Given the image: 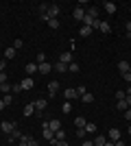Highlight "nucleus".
<instances>
[{
  "label": "nucleus",
  "instance_id": "nucleus-46",
  "mask_svg": "<svg viewBox=\"0 0 131 146\" xmlns=\"http://www.w3.org/2000/svg\"><path fill=\"white\" fill-rule=\"evenodd\" d=\"M114 146H125V142H120V140H118V142H116Z\"/></svg>",
  "mask_w": 131,
  "mask_h": 146
},
{
  "label": "nucleus",
  "instance_id": "nucleus-52",
  "mask_svg": "<svg viewBox=\"0 0 131 146\" xmlns=\"http://www.w3.org/2000/svg\"><path fill=\"white\" fill-rule=\"evenodd\" d=\"M129 74H131V66H129Z\"/></svg>",
  "mask_w": 131,
  "mask_h": 146
},
{
  "label": "nucleus",
  "instance_id": "nucleus-19",
  "mask_svg": "<svg viewBox=\"0 0 131 146\" xmlns=\"http://www.w3.org/2000/svg\"><path fill=\"white\" fill-rule=\"evenodd\" d=\"M42 109H46V100L39 98V100H35V111H42Z\"/></svg>",
  "mask_w": 131,
  "mask_h": 146
},
{
  "label": "nucleus",
  "instance_id": "nucleus-51",
  "mask_svg": "<svg viewBox=\"0 0 131 146\" xmlns=\"http://www.w3.org/2000/svg\"><path fill=\"white\" fill-rule=\"evenodd\" d=\"M127 131H129V135H131V127H129V129H127Z\"/></svg>",
  "mask_w": 131,
  "mask_h": 146
},
{
  "label": "nucleus",
  "instance_id": "nucleus-33",
  "mask_svg": "<svg viewBox=\"0 0 131 146\" xmlns=\"http://www.w3.org/2000/svg\"><path fill=\"white\" fill-rule=\"evenodd\" d=\"M2 103H5V107H7V105H11V103H13V96H11V94H5Z\"/></svg>",
  "mask_w": 131,
  "mask_h": 146
},
{
  "label": "nucleus",
  "instance_id": "nucleus-13",
  "mask_svg": "<svg viewBox=\"0 0 131 146\" xmlns=\"http://www.w3.org/2000/svg\"><path fill=\"white\" fill-rule=\"evenodd\" d=\"M48 129H50V131H55V133H57V131L61 129V122H59V120H50V122H48Z\"/></svg>",
  "mask_w": 131,
  "mask_h": 146
},
{
  "label": "nucleus",
  "instance_id": "nucleus-41",
  "mask_svg": "<svg viewBox=\"0 0 131 146\" xmlns=\"http://www.w3.org/2000/svg\"><path fill=\"white\" fill-rule=\"evenodd\" d=\"M125 118H127V120H129V122H131V107H129V109H127V111H125Z\"/></svg>",
  "mask_w": 131,
  "mask_h": 146
},
{
  "label": "nucleus",
  "instance_id": "nucleus-23",
  "mask_svg": "<svg viewBox=\"0 0 131 146\" xmlns=\"http://www.w3.org/2000/svg\"><path fill=\"white\" fill-rule=\"evenodd\" d=\"M13 57H15V48L11 46V48H7V50H5V59H13Z\"/></svg>",
  "mask_w": 131,
  "mask_h": 146
},
{
  "label": "nucleus",
  "instance_id": "nucleus-31",
  "mask_svg": "<svg viewBox=\"0 0 131 146\" xmlns=\"http://www.w3.org/2000/svg\"><path fill=\"white\" fill-rule=\"evenodd\" d=\"M46 22H48V26H50V29H59V20H46Z\"/></svg>",
  "mask_w": 131,
  "mask_h": 146
},
{
  "label": "nucleus",
  "instance_id": "nucleus-8",
  "mask_svg": "<svg viewBox=\"0 0 131 146\" xmlns=\"http://www.w3.org/2000/svg\"><path fill=\"white\" fill-rule=\"evenodd\" d=\"M20 85H22V90H33L35 81H33L31 76H26V79H22V83H20Z\"/></svg>",
  "mask_w": 131,
  "mask_h": 146
},
{
  "label": "nucleus",
  "instance_id": "nucleus-32",
  "mask_svg": "<svg viewBox=\"0 0 131 146\" xmlns=\"http://www.w3.org/2000/svg\"><path fill=\"white\" fill-rule=\"evenodd\" d=\"M68 70H70L72 74H76V72H79V63H74V61H72V63L68 66Z\"/></svg>",
  "mask_w": 131,
  "mask_h": 146
},
{
  "label": "nucleus",
  "instance_id": "nucleus-29",
  "mask_svg": "<svg viewBox=\"0 0 131 146\" xmlns=\"http://www.w3.org/2000/svg\"><path fill=\"white\" fill-rule=\"evenodd\" d=\"M20 146H29V142H31V137H29V135H22V137H20Z\"/></svg>",
  "mask_w": 131,
  "mask_h": 146
},
{
  "label": "nucleus",
  "instance_id": "nucleus-24",
  "mask_svg": "<svg viewBox=\"0 0 131 146\" xmlns=\"http://www.w3.org/2000/svg\"><path fill=\"white\" fill-rule=\"evenodd\" d=\"M85 133H96V124L94 122H87L85 124Z\"/></svg>",
  "mask_w": 131,
  "mask_h": 146
},
{
  "label": "nucleus",
  "instance_id": "nucleus-12",
  "mask_svg": "<svg viewBox=\"0 0 131 146\" xmlns=\"http://www.w3.org/2000/svg\"><path fill=\"white\" fill-rule=\"evenodd\" d=\"M103 9H105L107 13H116V5H114V2H109V0H107V2H103Z\"/></svg>",
  "mask_w": 131,
  "mask_h": 146
},
{
  "label": "nucleus",
  "instance_id": "nucleus-15",
  "mask_svg": "<svg viewBox=\"0 0 131 146\" xmlns=\"http://www.w3.org/2000/svg\"><path fill=\"white\" fill-rule=\"evenodd\" d=\"M87 15H90V18H94V20H98V7H90V9H87Z\"/></svg>",
  "mask_w": 131,
  "mask_h": 146
},
{
  "label": "nucleus",
  "instance_id": "nucleus-39",
  "mask_svg": "<svg viewBox=\"0 0 131 146\" xmlns=\"http://www.w3.org/2000/svg\"><path fill=\"white\" fill-rule=\"evenodd\" d=\"M63 111H66V113L70 111V100H66V103H63Z\"/></svg>",
  "mask_w": 131,
  "mask_h": 146
},
{
  "label": "nucleus",
  "instance_id": "nucleus-42",
  "mask_svg": "<svg viewBox=\"0 0 131 146\" xmlns=\"http://www.w3.org/2000/svg\"><path fill=\"white\" fill-rule=\"evenodd\" d=\"M83 146H94V142H90V140H85V142H83Z\"/></svg>",
  "mask_w": 131,
  "mask_h": 146
},
{
  "label": "nucleus",
  "instance_id": "nucleus-26",
  "mask_svg": "<svg viewBox=\"0 0 131 146\" xmlns=\"http://www.w3.org/2000/svg\"><path fill=\"white\" fill-rule=\"evenodd\" d=\"M92 24H94V18H90V15L85 13V18H83V26H90V29H92Z\"/></svg>",
  "mask_w": 131,
  "mask_h": 146
},
{
  "label": "nucleus",
  "instance_id": "nucleus-14",
  "mask_svg": "<svg viewBox=\"0 0 131 146\" xmlns=\"http://www.w3.org/2000/svg\"><path fill=\"white\" fill-rule=\"evenodd\" d=\"M63 94H66V100H72V98L79 96V94H76V90H72V87H68V90L63 92Z\"/></svg>",
  "mask_w": 131,
  "mask_h": 146
},
{
  "label": "nucleus",
  "instance_id": "nucleus-21",
  "mask_svg": "<svg viewBox=\"0 0 131 146\" xmlns=\"http://www.w3.org/2000/svg\"><path fill=\"white\" fill-rule=\"evenodd\" d=\"M105 142H107V137H105V135H98V137L94 140V146H105Z\"/></svg>",
  "mask_w": 131,
  "mask_h": 146
},
{
  "label": "nucleus",
  "instance_id": "nucleus-4",
  "mask_svg": "<svg viewBox=\"0 0 131 146\" xmlns=\"http://www.w3.org/2000/svg\"><path fill=\"white\" fill-rule=\"evenodd\" d=\"M50 70H53V66H50L48 61H44V63H37V72H39V74H48Z\"/></svg>",
  "mask_w": 131,
  "mask_h": 146
},
{
  "label": "nucleus",
  "instance_id": "nucleus-53",
  "mask_svg": "<svg viewBox=\"0 0 131 146\" xmlns=\"http://www.w3.org/2000/svg\"><path fill=\"white\" fill-rule=\"evenodd\" d=\"M129 11H131V7H129Z\"/></svg>",
  "mask_w": 131,
  "mask_h": 146
},
{
  "label": "nucleus",
  "instance_id": "nucleus-7",
  "mask_svg": "<svg viewBox=\"0 0 131 146\" xmlns=\"http://www.w3.org/2000/svg\"><path fill=\"white\" fill-rule=\"evenodd\" d=\"M42 133H44V137H46V140H55V131H50V129H48V122H44V131H42Z\"/></svg>",
  "mask_w": 131,
  "mask_h": 146
},
{
  "label": "nucleus",
  "instance_id": "nucleus-35",
  "mask_svg": "<svg viewBox=\"0 0 131 146\" xmlns=\"http://www.w3.org/2000/svg\"><path fill=\"white\" fill-rule=\"evenodd\" d=\"M44 61H46V55H44V52H39V55L35 57V63H44Z\"/></svg>",
  "mask_w": 131,
  "mask_h": 146
},
{
  "label": "nucleus",
  "instance_id": "nucleus-37",
  "mask_svg": "<svg viewBox=\"0 0 131 146\" xmlns=\"http://www.w3.org/2000/svg\"><path fill=\"white\" fill-rule=\"evenodd\" d=\"M22 46H24V42H22V39H15V42H13V48H15V50L22 48Z\"/></svg>",
  "mask_w": 131,
  "mask_h": 146
},
{
  "label": "nucleus",
  "instance_id": "nucleus-44",
  "mask_svg": "<svg viewBox=\"0 0 131 146\" xmlns=\"http://www.w3.org/2000/svg\"><path fill=\"white\" fill-rule=\"evenodd\" d=\"M29 146H39V144H37L35 140H31V142H29Z\"/></svg>",
  "mask_w": 131,
  "mask_h": 146
},
{
  "label": "nucleus",
  "instance_id": "nucleus-28",
  "mask_svg": "<svg viewBox=\"0 0 131 146\" xmlns=\"http://www.w3.org/2000/svg\"><path fill=\"white\" fill-rule=\"evenodd\" d=\"M20 137H22V133H20L18 129H15V131H13V133L9 135V142H13V140H20Z\"/></svg>",
  "mask_w": 131,
  "mask_h": 146
},
{
  "label": "nucleus",
  "instance_id": "nucleus-30",
  "mask_svg": "<svg viewBox=\"0 0 131 146\" xmlns=\"http://www.w3.org/2000/svg\"><path fill=\"white\" fill-rule=\"evenodd\" d=\"M127 109H129L127 100H118V111H127Z\"/></svg>",
  "mask_w": 131,
  "mask_h": 146
},
{
  "label": "nucleus",
  "instance_id": "nucleus-40",
  "mask_svg": "<svg viewBox=\"0 0 131 146\" xmlns=\"http://www.w3.org/2000/svg\"><path fill=\"white\" fill-rule=\"evenodd\" d=\"M5 68H7V61L2 59V61H0V72H5Z\"/></svg>",
  "mask_w": 131,
  "mask_h": 146
},
{
  "label": "nucleus",
  "instance_id": "nucleus-38",
  "mask_svg": "<svg viewBox=\"0 0 131 146\" xmlns=\"http://www.w3.org/2000/svg\"><path fill=\"white\" fill-rule=\"evenodd\" d=\"M11 90H13V92H15V94H20V92H24V90H22V85H20V83H15V85H13V87H11Z\"/></svg>",
  "mask_w": 131,
  "mask_h": 146
},
{
  "label": "nucleus",
  "instance_id": "nucleus-18",
  "mask_svg": "<svg viewBox=\"0 0 131 146\" xmlns=\"http://www.w3.org/2000/svg\"><path fill=\"white\" fill-rule=\"evenodd\" d=\"M85 124H87V122H85V118H81V116H79V118H74V127H76V129H85Z\"/></svg>",
  "mask_w": 131,
  "mask_h": 146
},
{
  "label": "nucleus",
  "instance_id": "nucleus-5",
  "mask_svg": "<svg viewBox=\"0 0 131 146\" xmlns=\"http://www.w3.org/2000/svg\"><path fill=\"white\" fill-rule=\"evenodd\" d=\"M57 92H59V83H57V81H50V83H48V96L50 98L57 96Z\"/></svg>",
  "mask_w": 131,
  "mask_h": 146
},
{
  "label": "nucleus",
  "instance_id": "nucleus-49",
  "mask_svg": "<svg viewBox=\"0 0 131 146\" xmlns=\"http://www.w3.org/2000/svg\"><path fill=\"white\" fill-rule=\"evenodd\" d=\"M114 144H116V142H105V146H114Z\"/></svg>",
  "mask_w": 131,
  "mask_h": 146
},
{
  "label": "nucleus",
  "instance_id": "nucleus-20",
  "mask_svg": "<svg viewBox=\"0 0 131 146\" xmlns=\"http://www.w3.org/2000/svg\"><path fill=\"white\" fill-rule=\"evenodd\" d=\"M81 100H83V103H87V105H92V103H94V96H92V94H87V92H85V94H83V96H81Z\"/></svg>",
  "mask_w": 131,
  "mask_h": 146
},
{
  "label": "nucleus",
  "instance_id": "nucleus-2",
  "mask_svg": "<svg viewBox=\"0 0 131 146\" xmlns=\"http://www.w3.org/2000/svg\"><path fill=\"white\" fill-rule=\"evenodd\" d=\"M0 129H2V131H5L7 135H11V133H13V131H15L18 127H15L13 122H2V124H0Z\"/></svg>",
  "mask_w": 131,
  "mask_h": 146
},
{
  "label": "nucleus",
  "instance_id": "nucleus-1",
  "mask_svg": "<svg viewBox=\"0 0 131 146\" xmlns=\"http://www.w3.org/2000/svg\"><path fill=\"white\" fill-rule=\"evenodd\" d=\"M59 15V5H48V11L44 15V20H55Z\"/></svg>",
  "mask_w": 131,
  "mask_h": 146
},
{
  "label": "nucleus",
  "instance_id": "nucleus-6",
  "mask_svg": "<svg viewBox=\"0 0 131 146\" xmlns=\"http://www.w3.org/2000/svg\"><path fill=\"white\" fill-rule=\"evenodd\" d=\"M107 137H109V142H118L120 140V129H109Z\"/></svg>",
  "mask_w": 131,
  "mask_h": 146
},
{
  "label": "nucleus",
  "instance_id": "nucleus-47",
  "mask_svg": "<svg viewBox=\"0 0 131 146\" xmlns=\"http://www.w3.org/2000/svg\"><path fill=\"white\" fill-rule=\"evenodd\" d=\"M125 100H127V105H129V107H131V96H127Z\"/></svg>",
  "mask_w": 131,
  "mask_h": 146
},
{
  "label": "nucleus",
  "instance_id": "nucleus-22",
  "mask_svg": "<svg viewBox=\"0 0 131 146\" xmlns=\"http://www.w3.org/2000/svg\"><path fill=\"white\" fill-rule=\"evenodd\" d=\"M79 33H81V37H90V35H92V29H90V26H81Z\"/></svg>",
  "mask_w": 131,
  "mask_h": 146
},
{
  "label": "nucleus",
  "instance_id": "nucleus-36",
  "mask_svg": "<svg viewBox=\"0 0 131 146\" xmlns=\"http://www.w3.org/2000/svg\"><path fill=\"white\" fill-rule=\"evenodd\" d=\"M7 79H9V74H7V72H0V85H2V83H9Z\"/></svg>",
  "mask_w": 131,
  "mask_h": 146
},
{
  "label": "nucleus",
  "instance_id": "nucleus-27",
  "mask_svg": "<svg viewBox=\"0 0 131 146\" xmlns=\"http://www.w3.org/2000/svg\"><path fill=\"white\" fill-rule=\"evenodd\" d=\"M66 68H68V66L61 63V61H57V63H55V70H57V72H66Z\"/></svg>",
  "mask_w": 131,
  "mask_h": 146
},
{
  "label": "nucleus",
  "instance_id": "nucleus-3",
  "mask_svg": "<svg viewBox=\"0 0 131 146\" xmlns=\"http://www.w3.org/2000/svg\"><path fill=\"white\" fill-rule=\"evenodd\" d=\"M72 18L79 20V22H83V18H85V9H83V7H76L74 11H72Z\"/></svg>",
  "mask_w": 131,
  "mask_h": 146
},
{
  "label": "nucleus",
  "instance_id": "nucleus-10",
  "mask_svg": "<svg viewBox=\"0 0 131 146\" xmlns=\"http://www.w3.org/2000/svg\"><path fill=\"white\" fill-rule=\"evenodd\" d=\"M98 31L103 33V35H109V33H112V26H109V22H100Z\"/></svg>",
  "mask_w": 131,
  "mask_h": 146
},
{
  "label": "nucleus",
  "instance_id": "nucleus-17",
  "mask_svg": "<svg viewBox=\"0 0 131 146\" xmlns=\"http://www.w3.org/2000/svg\"><path fill=\"white\" fill-rule=\"evenodd\" d=\"M22 113H24V116H31V113H35V103H29L24 107V111H22Z\"/></svg>",
  "mask_w": 131,
  "mask_h": 146
},
{
  "label": "nucleus",
  "instance_id": "nucleus-48",
  "mask_svg": "<svg viewBox=\"0 0 131 146\" xmlns=\"http://www.w3.org/2000/svg\"><path fill=\"white\" fill-rule=\"evenodd\" d=\"M5 109V103H2V98H0V111Z\"/></svg>",
  "mask_w": 131,
  "mask_h": 146
},
{
  "label": "nucleus",
  "instance_id": "nucleus-45",
  "mask_svg": "<svg viewBox=\"0 0 131 146\" xmlns=\"http://www.w3.org/2000/svg\"><path fill=\"white\" fill-rule=\"evenodd\" d=\"M127 33H131V22H127Z\"/></svg>",
  "mask_w": 131,
  "mask_h": 146
},
{
  "label": "nucleus",
  "instance_id": "nucleus-9",
  "mask_svg": "<svg viewBox=\"0 0 131 146\" xmlns=\"http://www.w3.org/2000/svg\"><path fill=\"white\" fill-rule=\"evenodd\" d=\"M59 61H61V63H66V66H70V63H72V52H61Z\"/></svg>",
  "mask_w": 131,
  "mask_h": 146
},
{
  "label": "nucleus",
  "instance_id": "nucleus-43",
  "mask_svg": "<svg viewBox=\"0 0 131 146\" xmlns=\"http://www.w3.org/2000/svg\"><path fill=\"white\" fill-rule=\"evenodd\" d=\"M57 146H68V142L63 140V142H57Z\"/></svg>",
  "mask_w": 131,
  "mask_h": 146
},
{
  "label": "nucleus",
  "instance_id": "nucleus-34",
  "mask_svg": "<svg viewBox=\"0 0 131 146\" xmlns=\"http://www.w3.org/2000/svg\"><path fill=\"white\" fill-rule=\"evenodd\" d=\"M0 92H5V94H9V92H11V85H9V83H2V85H0Z\"/></svg>",
  "mask_w": 131,
  "mask_h": 146
},
{
  "label": "nucleus",
  "instance_id": "nucleus-25",
  "mask_svg": "<svg viewBox=\"0 0 131 146\" xmlns=\"http://www.w3.org/2000/svg\"><path fill=\"white\" fill-rule=\"evenodd\" d=\"M55 140H57V142H63V140H66V133H63V129H59V131L55 133Z\"/></svg>",
  "mask_w": 131,
  "mask_h": 146
},
{
  "label": "nucleus",
  "instance_id": "nucleus-16",
  "mask_svg": "<svg viewBox=\"0 0 131 146\" xmlns=\"http://www.w3.org/2000/svg\"><path fill=\"white\" fill-rule=\"evenodd\" d=\"M26 72H29V76H31V74H35V72H37V63H35V61L26 63Z\"/></svg>",
  "mask_w": 131,
  "mask_h": 146
},
{
  "label": "nucleus",
  "instance_id": "nucleus-50",
  "mask_svg": "<svg viewBox=\"0 0 131 146\" xmlns=\"http://www.w3.org/2000/svg\"><path fill=\"white\" fill-rule=\"evenodd\" d=\"M125 94H127V96H131V85H129V90H127V92H125Z\"/></svg>",
  "mask_w": 131,
  "mask_h": 146
},
{
  "label": "nucleus",
  "instance_id": "nucleus-11",
  "mask_svg": "<svg viewBox=\"0 0 131 146\" xmlns=\"http://www.w3.org/2000/svg\"><path fill=\"white\" fill-rule=\"evenodd\" d=\"M129 66H131L129 61H118V70H120V74H127V72H129Z\"/></svg>",
  "mask_w": 131,
  "mask_h": 146
}]
</instances>
